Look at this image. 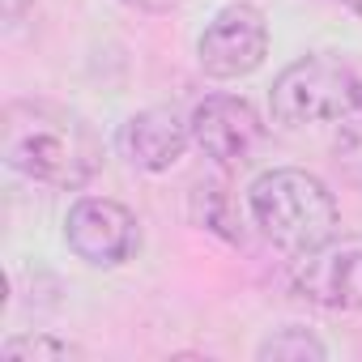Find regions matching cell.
<instances>
[{"mask_svg":"<svg viewBox=\"0 0 362 362\" xmlns=\"http://www.w3.org/2000/svg\"><path fill=\"white\" fill-rule=\"evenodd\" d=\"M30 5H35V0H0V9H5V18H9V22H18Z\"/></svg>","mask_w":362,"mask_h":362,"instance_id":"14","label":"cell"},{"mask_svg":"<svg viewBox=\"0 0 362 362\" xmlns=\"http://www.w3.org/2000/svg\"><path fill=\"white\" fill-rule=\"evenodd\" d=\"M345 5H349V9H354L358 18H362V0H345Z\"/></svg>","mask_w":362,"mask_h":362,"instance_id":"15","label":"cell"},{"mask_svg":"<svg viewBox=\"0 0 362 362\" xmlns=\"http://www.w3.org/2000/svg\"><path fill=\"white\" fill-rule=\"evenodd\" d=\"M269 56V26L264 13L256 5H226L201 35L197 43V60L209 77L218 81H235L247 77L264 64Z\"/></svg>","mask_w":362,"mask_h":362,"instance_id":"4","label":"cell"},{"mask_svg":"<svg viewBox=\"0 0 362 362\" xmlns=\"http://www.w3.org/2000/svg\"><path fill=\"white\" fill-rule=\"evenodd\" d=\"M0 358L5 362H64V358H81V349L47 332H26V337H9Z\"/></svg>","mask_w":362,"mask_h":362,"instance_id":"10","label":"cell"},{"mask_svg":"<svg viewBox=\"0 0 362 362\" xmlns=\"http://www.w3.org/2000/svg\"><path fill=\"white\" fill-rule=\"evenodd\" d=\"M294 290L324 311H358L362 307V239L332 235L328 243L307 252L294 277Z\"/></svg>","mask_w":362,"mask_h":362,"instance_id":"6","label":"cell"},{"mask_svg":"<svg viewBox=\"0 0 362 362\" xmlns=\"http://www.w3.org/2000/svg\"><path fill=\"white\" fill-rule=\"evenodd\" d=\"M247 209H252V222L260 226V235L286 256L315 252L320 243H328L337 235V222H341L328 184L298 166L264 170L247 192Z\"/></svg>","mask_w":362,"mask_h":362,"instance_id":"2","label":"cell"},{"mask_svg":"<svg viewBox=\"0 0 362 362\" xmlns=\"http://www.w3.org/2000/svg\"><path fill=\"white\" fill-rule=\"evenodd\" d=\"M128 9H136V13H170V9H179L184 0H124Z\"/></svg>","mask_w":362,"mask_h":362,"instance_id":"13","label":"cell"},{"mask_svg":"<svg viewBox=\"0 0 362 362\" xmlns=\"http://www.w3.org/2000/svg\"><path fill=\"white\" fill-rule=\"evenodd\" d=\"M192 209H197V222L222 239H239V218L230 209V197L222 184H201L197 197H192Z\"/></svg>","mask_w":362,"mask_h":362,"instance_id":"11","label":"cell"},{"mask_svg":"<svg viewBox=\"0 0 362 362\" xmlns=\"http://www.w3.org/2000/svg\"><path fill=\"white\" fill-rule=\"evenodd\" d=\"M256 358L260 362H324L328 349H324V341L315 332L290 324V328H277L273 337H264L260 349H256Z\"/></svg>","mask_w":362,"mask_h":362,"instance_id":"9","label":"cell"},{"mask_svg":"<svg viewBox=\"0 0 362 362\" xmlns=\"http://www.w3.org/2000/svg\"><path fill=\"white\" fill-rule=\"evenodd\" d=\"M124 153L141 170H170L184 158L192 141V119L179 115V107H145L124 124Z\"/></svg>","mask_w":362,"mask_h":362,"instance_id":"8","label":"cell"},{"mask_svg":"<svg viewBox=\"0 0 362 362\" xmlns=\"http://www.w3.org/2000/svg\"><path fill=\"white\" fill-rule=\"evenodd\" d=\"M0 158L52 188H86L103 166L94 128L56 103H9L0 115Z\"/></svg>","mask_w":362,"mask_h":362,"instance_id":"1","label":"cell"},{"mask_svg":"<svg viewBox=\"0 0 362 362\" xmlns=\"http://www.w3.org/2000/svg\"><path fill=\"white\" fill-rule=\"evenodd\" d=\"M188 119H192V141L214 162H247L264 136V124L252 111V103L235 94H209L205 103H197Z\"/></svg>","mask_w":362,"mask_h":362,"instance_id":"7","label":"cell"},{"mask_svg":"<svg viewBox=\"0 0 362 362\" xmlns=\"http://www.w3.org/2000/svg\"><path fill=\"white\" fill-rule=\"evenodd\" d=\"M332 153H337L341 175L349 179L354 188H362V107L345 115V124H341V132H337Z\"/></svg>","mask_w":362,"mask_h":362,"instance_id":"12","label":"cell"},{"mask_svg":"<svg viewBox=\"0 0 362 362\" xmlns=\"http://www.w3.org/2000/svg\"><path fill=\"white\" fill-rule=\"evenodd\" d=\"M64 239L77 252V260H86L94 269H115L136 252L141 230H136L132 209H124L119 201L81 197L64 218Z\"/></svg>","mask_w":362,"mask_h":362,"instance_id":"5","label":"cell"},{"mask_svg":"<svg viewBox=\"0 0 362 362\" xmlns=\"http://www.w3.org/2000/svg\"><path fill=\"white\" fill-rule=\"evenodd\" d=\"M273 119L286 128L303 124H328L345 119L349 111L362 107V73L337 56H303L269 90Z\"/></svg>","mask_w":362,"mask_h":362,"instance_id":"3","label":"cell"}]
</instances>
